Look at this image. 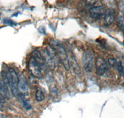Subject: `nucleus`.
I'll use <instances>...</instances> for the list:
<instances>
[{
  "label": "nucleus",
  "mask_w": 124,
  "mask_h": 118,
  "mask_svg": "<svg viewBox=\"0 0 124 118\" xmlns=\"http://www.w3.org/2000/svg\"><path fill=\"white\" fill-rule=\"evenodd\" d=\"M117 25L121 31L124 30V19L122 16H118L117 19Z\"/></svg>",
  "instance_id": "nucleus-15"
},
{
  "label": "nucleus",
  "mask_w": 124,
  "mask_h": 118,
  "mask_svg": "<svg viewBox=\"0 0 124 118\" xmlns=\"http://www.w3.org/2000/svg\"><path fill=\"white\" fill-rule=\"evenodd\" d=\"M117 70H118V72L120 73V74H123L124 72V67H123L122 64L121 62H119L117 63Z\"/></svg>",
  "instance_id": "nucleus-18"
},
{
  "label": "nucleus",
  "mask_w": 124,
  "mask_h": 118,
  "mask_svg": "<svg viewBox=\"0 0 124 118\" xmlns=\"http://www.w3.org/2000/svg\"><path fill=\"white\" fill-rule=\"evenodd\" d=\"M8 87L10 88L11 92L14 96H17L19 94L18 81L19 76L14 69L9 68L8 72L6 73Z\"/></svg>",
  "instance_id": "nucleus-3"
},
{
  "label": "nucleus",
  "mask_w": 124,
  "mask_h": 118,
  "mask_svg": "<svg viewBox=\"0 0 124 118\" xmlns=\"http://www.w3.org/2000/svg\"><path fill=\"white\" fill-rule=\"evenodd\" d=\"M108 64L113 68H116L117 66V62L116 59L114 58H110L108 60Z\"/></svg>",
  "instance_id": "nucleus-16"
},
{
  "label": "nucleus",
  "mask_w": 124,
  "mask_h": 118,
  "mask_svg": "<svg viewBox=\"0 0 124 118\" xmlns=\"http://www.w3.org/2000/svg\"></svg>",
  "instance_id": "nucleus-20"
},
{
  "label": "nucleus",
  "mask_w": 124,
  "mask_h": 118,
  "mask_svg": "<svg viewBox=\"0 0 124 118\" xmlns=\"http://www.w3.org/2000/svg\"><path fill=\"white\" fill-rule=\"evenodd\" d=\"M115 11L112 9H108L106 11L104 16V24L106 26H109L114 21Z\"/></svg>",
  "instance_id": "nucleus-9"
},
{
  "label": "nucleus",
  "mask_w": 124,
  "mask_h": 118,
  "mask_svg": "<svg viewBox=\"0 0 124 118\" xmlns=\"http://www.w3.org/2000/svg\"><path fill=\"white\" fill-rule=\"evenodd\" d=\"M32 57L35 58L36 61L38 62L40 66L41 67V68L42 69L43 72H44L46 70V65H45V63L44 62V59H43L42 56L41 55L40 52H39L37 50H35V51L32 52Z\"/></svg>",
  "instance_id": "nucleus-10"
},
{
  "label": "nucleus",
  "mask_w": 124,
  "mask_h": 118,
  "mask_svg": "<svg viewBox=\"0 0 124 118\" xmlns=\"http://www.w3.org/2000/svg\"><path fill=\"white\" fill-rule=\"evenodd\" d=\"M105 8L102 5L92 6L89 11V14L92 19L95 20L100 19L102 17L104 16L106 13Z\"/></svg>",
  "instance_id": "nucleus-6"
},
{
  "label": "nucleus",
  "mask_w": 124,
  "mask_h": 118,
  "mask_svg": "<svg viewBox=\"0 0 124 118\" xmlns=\"http://www.w3.org/2000/svg\"><path fill=\"white\" fill-rule=\"evenodd\" d=\"M0 16H1V14H0Z\"/></svg>",
  "instance_id": "nucleus-21"
},
{
  "label": "nucleus",
  "mask_w": 124,
  "mask_h": 118,
  "mask_svg": "<svg viewBox=\"0 0 124 118\" xmlns=\"http://www.w3.org/2000/svg\"><path fill=\"white\" fill-rule=\"evenodd\" d=\"M69 63L70 65V66H72L74 72L76 73V74L78 75H80L81 73V69L79 64H78V63L77 61H76V59H75V57L72 55V54L71 55L70 57Z\"/></svg>",
  "instance_id": "nucleus-11"
},
{
  "label": "nucleus",
  "mask_w": 124,
  "mask_h": 118,
  "mask_svg": "<svg viewBox=\"0 0 124 118\" xmlns=\"http://www.w3.org/2000/svg\"><path fill=\"white\" fill-rule=\"evenodd\" d=\"M27 68L34 77L37 78H40L42 77V69L34 57H32L29 59Z\"/></svg>",
  "instance_id": "nucleus-5"
},
{
  "label": "nucleus",
  "mask_w": 124,
  "mask_h": 118,
  "mask_svg": "<svg viewBox=\"0 0 124 118\" xmlns=\"http://www.w3.org/2000/svg\"><path fill=\"white\" fill-rule=\"evenodd\" d=\"M0 93L4 96L5 98H9V93L8 87L4 84L3 80L0 79Z\"/></svg>",
  "instance_id": "nucleus-12"
},
{
  "label": "nucleus",
  "mask_w": 124,
  "mask_h": 118,
  "mask_svg": "<svg viewBox=\"0 0 124 118\" xmlns=\"http://www.w3.org/2000/svg\"><path fill=\"white\" fill-rule=\"evenodd\" d=\"M41 55L45 63V65L51 70H54L57 65V54L55 50L50 45L42 50Z\"/></svg>",
  "instance_id": "nucleus-2"
},
{
  "label": "nucleus",
  "mask_w": 124,
  "mask_h": 118,
  "mask_svg": "<svg viewBox=\"0 0 124 118\" xmlns=\"http://www.w3.org/2000/svg\"><path fill=\"white\" fill-rule=\"evenodd\" d=\"M3 23L5 24H7V25H17V24L13 21V20L11 19H7V18H5L3 19Z\"/></svg>",
  "instance_id": "nucleus-17"
},
{
  "label": "nucleus",
  "mask_w": 124,
  "mask_h": 118,
  "mask_svg": "<svg viewBox=\"0 0 124 118\" xmlns=\"http://www.w3.org/2000/svg\"><path fill=\"white\" fill-rule=\"evenodd\" d=\"M18 91L19 94L25 96L28 94V82L24 75L21 74L19 76Z\"/></svg>",
  "instance_id": "nucleus-8"
},
{
  "label": "nucleus",
  "mask_w": 124,
  "mask_h": 118,
  "mask_svg": "<svg viewBox=\"0 0 124 118\" xmlns=\"http://www.w3.org/2000/svg\"><path fill=\"white\" fill-rule=\"evenodd\" d=\"M17 96H18L19 98L20 101H21V103L22 105H23V108H24V109H25L26 110H30V109H31V104H30L29 101L25 98V97H24L25 96L19 93Z\"/></svg>",
  "instance_id": "nucleus-13"
},
{
  "label": "nucleus",
  "mask_w": 124,
  "mask_h": 118,
  "mask_svg": "<svg viewBox=\"0 0 124 118\" xmlns=\"http://www.w3.org/2000/svg\"><path fill=\"white\" fill-rule=\"evenodd\" d=\"M35 100L37 102H41L44 99V94L41 89H37L35 92Z\"/></svg>",
  "instance_id": "nucleus-14"
},
{
  "label": "nucleus",
  "mask_w": 124,
  "mask_h": 118,
  "mask_svg": "<svg viewBox=\"0 0 124 118\" xmlns=\"http://www.w3.org/2000/svg\"><path fill=\"white\" fill-rule=\"evenodd\" d=\"M82 63L86 72L91 73L93 72L94 67V55L93 51L87 50L84 52L82 56Z\"/></svg>",
  "instance_id": "nucleus-4"
},
{
  "label": "nucleus",
  "mask_w": 124,
  "mask_h": 118,
  "mask_svg": "<svg viewBox=\"0 0 124 118\" xmlns=\"http://www.w3.org/2000/svg\"><path fill=\"white\" fill-rule=\"evenodd\" d=\"M0 118H8L6 116H5L3 115V114H0Z\"/></svg>",
  "instance_id": "nucleus-19"
},
{
  "label": "nucleus",
  "mask_w": 124,
  "mask_h": 118,
  "mask_svg": "<svg viewBox=\"0 0 124 118\" xmlns=\"http://www.w3.org/2000/svg\"><path fill=\"white\" fill-rule=\"evenodd\" d=\"M95 66H96V73L99 76L102 75L107 68V63L104 59L101 57H97L96 58Z\"/></svg>",
  "instance_id": "nucleus-7"
},
{
  "label": "nucleus",
  "mask_w": 124,
  "mask_h": 118,
  "mask_svg": "<svg viewBox=\"0 0 124 118\" xmlns=\"http://www.w3.org/2000/svg\"><path fill=\"white\" fill-rule=\"evenodd\" d=\"M50 43V46L52 47L55 51L56 54H57V56H58L59 57L60 60L62 62L65 70L66 71L70 70V65L69 63V59H68L65 47L62 45L60 42L55 39L51 40Z\"/></svg>",
  "instance_id": "nucleus-1"
}]
</instances>
